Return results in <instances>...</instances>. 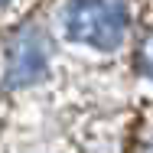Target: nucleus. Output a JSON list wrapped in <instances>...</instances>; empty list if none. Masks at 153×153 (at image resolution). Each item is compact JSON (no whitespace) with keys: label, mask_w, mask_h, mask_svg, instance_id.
<instances>
[{"label":"nucleus","mask_w":153,"mask_h":153,"mask_svg":"<svg viewBox=\"0 0 153 153\" xmlns=\"http://www.w3.org/2000/svg\"><path fill=\"white\" fill-rule=\"evenodd\" d=\"M49 56L52 46L39 30H26L20 33L10 46V59H7V85L20 88V85H33L46 75L49 68Z\"/></svg>","instance_id":"f03ea898"},{"label":"nucleus","mask_w":153,"mask_h":153,"mask_svg":"<svg viewBox=\"0 0 153 153\" xmlns=\"http://www.w3.org/2000/svg\"><path fill=\"white\" fill-rule=\"evenodd\" d=\"M65 33L75 42L111 52L127 33V10L121 0H72L65 10Z\"/></svg>","instance_id":"f257e3e1"},{"label":"nucleus","mask_w":153,"mask_h":153,"mask_svg":"<svg viewBox=\"0 0 153 153\" xmlns=\"http://www.w3.org/2000/svg\"><path fill=\"white\" fill-rule=\"evenodd\" d=\"M3 3H7V0H0V7H3Z\"/></svg>","instance_id":"20e7f679"},{"label":"nucleus","mask_w":153,"mask_h":153,"mask_svg":"<svg viewBox=\"0 0 153 153\" xmlns=\"http://www.w3.org/2000/svg\"><path fill=\"white\" fill-rule=\"evenodd\" d=\"M140 62H143V72L153 78V33L147 36V42H143V49H140Z\"/></svg>","instance_id":"7ed1b4c3"}]
</instances>
